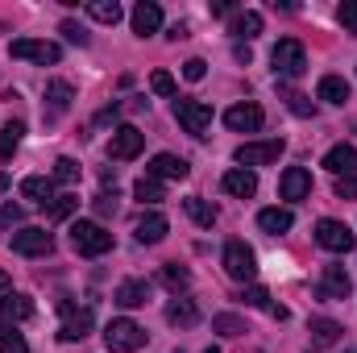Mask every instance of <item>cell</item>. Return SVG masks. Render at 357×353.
Masks as SVG:
<instances>
[{"mask_svg":"<svg viewBox=\"0 0 357 353\" xmlns=\"http://www.w3.org/2000/svg\"><path fill=\"white\" fill-rule=\"evenodd\" d=\"M71 246L84 254V258H104L112 250V233L100 225V220H75L71 225Z\"/></svg>","mask_w":357,"mask_h":353,"instance_id":"cell-1","label":"cell"},{"mask_svg":"<svg viewBox=\"0 0 357 353\" xmlns=\"http://www.w3.org/2000/svg\"><path fill=\"white\" fill-rule=\"evenodd\" d=\"M270 63H274V75H282V80H299V75L307 71V50H303V42L282 38V42L270 50Z\"/></svg>","mask_w":357,"mask_h":353,"instance_id":"cell-2","label":"cell"},{"mask_svg":"<svg viewBox=\"0 0 357 353\" xmlns=\"http://www.w3.org/2000/svg\"><path fill=\"white\" fill-rule=\"evenodd\" d=\"M146 341H150L146 329H142L137 320H129V316H121V320H112V324L104 329V345L112 353H137Z\"/></svg>","mask_w":357,"mask_h":353,"instance_id":"cell-3","label":"cell"},{"mask_svg":"<svg viewBox=\"0 0 357 353\" xmlns=\"http://www.w3.org/2000/svg\"><path fill=\"white\" fill-rule=\"evenodd\" d=\"M220 262H225V274L237 278V283H254V274H258V258H254V250L245 241H229Z\"/></svg>","mask_w":357,"mask_h":353,"instance_id":"cell-4","label":"cell"},{"mask_svg":"<svg viewBox=\"0 0 357 353\" xmlns=\"http://www.w3.org/2000/svg\"><path fill=\"white\" fill-rule=\"evenodd\" d=\"M287 150V142L282 137H270V142H245V146H237V167H266V163H278V154Z\"/></svg>","mask_w":357,"mask_h":353,"instance_id":"cell-5","label":"cell"},{"mask_svg":"<svg viewBox=\"0 0 357 353\" xmlns=\"http://www.w3.org/2000/svg\"><path fill=\"white\" fill-rule=\"evenodd\" d=\"M316 241H320L328 254H349L357 246V237L349 233V225H341V220H333V216H324V220L316 225Z\"/></svg>","mask_w":357,"mask_h":353,"instance_id":"cell-6","label":"cell"},{"mask_svg":"<svg viewBox=\"0 0 357 353\" xmlns=\"http://www.w3.org/2000/svg\"><path fill=\"white\" fill-rule=\"evenodd\" d=\"M8 54L13 59H25V63H59L63 59V50L54 46V42H42V38H17L13 46H8Z\"/></svg>","mask_w":357,"mask_h":353,"instance_id":"cell-7","label":"cell"},{"mask_svg":"<svg viewBox=\"0 0 357 353\" xmlns=\"http://www.w3.org/2000/svg\"><path fill=\"white\" fill-rule=\"evenodd\" d=\"M59 312L67 316V324H63V333H59L63 341H84V337L91 333V324H96V316H91V308H75V303H71L67 295L59 299Z\"/></svg>","mask_w":357,"mask_h":353,"instance_id":"cell-8","label":"cell"},{"mask_svg":"<svg viewBox=\"0 0 357 353\" xmlns=\"http://www.w3.org/2000/svg\"><path fill=\"white\" fill-rule=\"evenodd\" d=\"M175 117H178V125H183L191 137H204L208 125H212V108L199 104V100H175Z\"/></svg>","mask_w":357,"mask_h":353,"instance_id":"cell-9","label":"cell"},{"mask_svg":"<svg viewBox=\"0 0 357 353\" xmlns=\"http://www.w3.org/2000/svg\"><path fill=\"white\" fill-rule=\"evenodd\" d=\"M225 125H229L233 133H258V129L266 125V112H262L254 100H245V104H233V108L225 112Z\"/></svg>","mask_w":357,"mask_h":353,"instance_id":"cell-10","label":"cell"},{"mask_svg":"<svg viewBox=\"0 0 357 353\" xmlns=\"http://www.w3.org/2000/svg\"><path fill=\"white\" fill-rule=\"evenodd\" d=\"M142 146H146V133L133 129V125H121V129L112 133V142H108V154H112L116 163H129V158L142 154Z\"/></svg>","mask_w":357,"mask_h":353,"instance_id":"cell-11","label":"cell"},{"mask_svg":"<svg viewBox=\"0 0 357 353\" xmlns=\"http://www.w3.org/2000/svg\"><path fill=\"white\" fill-rule=\"evenodd\" d=\"M13 250L25 254V258H46L54 250V237L46 229H17L13 233Z\"/></svg>","mask_w":357,"mask_h":353,"instance_id":"cell-12","label":"cell"},{"mask_svg":"<svg viewBox=\"0 0 357 353\" xmlns=\"http://www.w3.org/2000/svg\"><path fill=\"white\" fill-rule=\"evenodd\" d=\"M320 299H345L349 291H354V278H349V270L345 266H324L320 270Z\"/></svg>","mask_w":357,"mask_h":353,"instance_id":"cell-13","label":"cell"},{"mask_svg":"<svg viewBox=\"0 0 357 353\" xmlns=\"http://www.w3.org/2000/svg\"><path fill=\"white\" fill-rule=\"evenodd\" d=\"M278 195H282V200H307V195H312V171L287 167L282 179H278Z\"/></svg>","mask_w":357,"mask_h":353,"instance_id":"cell-14","label":"cell"},{"mask_svg":"<svg viewBox=\"0 0 357 353\" xmlns=\"http://www.w3.org/2000/svg\"><path fill=\"white\" fill-rule=\"evenodd\" d=\"M312 337H307V353H324L328 345H337L341 341V324L337 320H328V316H320V320H312V329H307Z\"/></svg>","mask_w":357,"mask_h":353,"instance_id":"cell-15","label":"cell"},{"mask_svg":"<svg viewBox=\"0 0 357 353\" xmlns=\"http://www.w3.org/2000/svg\"><path fill=\"white\" fill-rule=\"evenodd\" d=\"M162 29V8L154 4V0H137L133 4V33L137 38H150V33H158Z\"/></svg>","mask_w":357,"mask_h":353,"instance_id":"cell-16","label":"cell"},{"mask_svg":"<svg viewBox=\"0 0 357 353\" xmlns=\"http://www.w3.org/2000/svg\"><path fill=\"white\" fill-rule=\"evenodd\" d=\"M220 187H225L229 195H237V200H250V195L258 191V175H254V171H245V167H233V171H225Z\"/></svg>","mask_w":357,"mask_h":353,"instance_id":"cell-17","label":"cell"},{"mask_svg":"<svg viewBox=\"0 0 357 353\" xmlns=\"http://www.w3.org/2000/svg\"><path fill=\"white\" fill-rule=\"evenodd\" d=\"M187 171H191V167H187L178 154H154L150 167H146V175L158 179V183H162V179H187Z\"/></svg>","mask_w":357,"mask_h":353,"instance_id":"cell-18","label":"cell"},{"mask_svg":"<svg viewBox=\"0 0 357 353\" xmlns=\"http://www.w3.org/2000/svg\"><path fill=\"white\" fill-rule=\"evenodd\" d=\"M146 299H150V283L146 278H125L112 291V303H121V308H142Z\"/></svg>","mask_w":357,"mask_h":353,"instance_id":"cell-19","label":"cell"},{"mask_svg":"<svg viewBox=\"0 0 357 353\" xmlns=\"http://www.w3.org/2000/svg\"><path fill=\"white\" fill-rule=\"evenodd\" d=\"M324 167H328L337 179L357 175V150H354V146H345V142H341V146H333V150L324 154Z\"/></svg>","mask_w":357,"mask_h":353,"instance_id":"cell-20","label":"cell"},{"mask_svg":"<svg viewBox=\"0 0 357 353\" xmlns=\"http://www.w3.org/2000/svg\"><path fill=\"white\" fill-rule=\"evenodd\" d=\"M133 233H137V241H142V246H158V241L171 233V225H167V216H162V212H150V216H142V220H137V229H133Z\"/></svg>","mask_w":357,"mask_h":353,"instance_id":"cell-21","label":"cell"},{"mask_svg":"<svg viewBox=\"0 0 357 353\" xmlns=\"http://www.w3.org/2000/svg\"><path fill=\"white\" fill-rule=\"evenodd\" d=\"M21 195L29 200V204H50L54 200V179L50 175H29V179H21Z\"/></svg>","mask_w":357,"mask_h":353,"instance_id":"cell-22","label":"cell"},{"mask_svg":"<svg viewBox=\"0 0 357 353\" xmlns=\"http://www.w3.org/2000/svg\"><path fill=\"white\" fill-rule=\"evenodd\" d=\"M291 225H295V212H291V208H262V212H258V229H262V233H274V237H278V233H287Z\"/></svg>","mask_w":357,"mask_h":353,"instance_id":"cell-23","label":"cell"},{"mask_svg":"<svg viewBox=\"0 0 357 353\" xmlns=\"http://www.w3.org/2000/svg\"><path fill=\"white\" fill-rule=\"evenodd\" d=\"M0 316H4L8 324L29 320V316H33V299H29V295H13V291H8V295L0 299Z\"/></svg>","mask_w":357,"mask_h":353,"instance_id":"cell-24","label":"cell"},{"mask_svg":"<svg viewBox=\"0 0 357 353\" xmlns=\"http://www.w3.org/2000/svg\"><path fill=\"white\" fill-rule=\"evenodd\" d=\"M183 208H187V216H191L199 229H212V225H216V208H212L208 200H199V195H187V200H183Z\"/></svg>","mask_w":357,"mask_h":353,"instance_id":"cell-25","label":"cell"},{"mask_svg":"<svg viewBox=\"0 0 357 353\" xmlns=\"http://www.w3.org/2000/svg\"><path fill=\"white\" fill-rule=\"evenodd\" d=\"M167 320H171V324H183V329H191V324L199 320V308H195L191 299H171V303H167Z\"/></svg>","mask_w":357,"mask_h":353,"instance_id":"cell-26","label":"cell"},{"mask_svg":"<svg viewBox=\"0 0 357 353\" xmlns=\"http://www.w3.org/2000/svg\"><path fill=\"white\" fill-rule=\"evenodd\" d=\"M316 96L328 100V104H345V100H349V84H345L341 75H324L320 88H316Z\"/></svg>","mask_w":357,"mask_h":353,"instance_id":"cell-27","label":"cell"},{"mask_svg":"<svg viewBox=\"0 0 357 353\" xmlns=\"http://www.w3.org/2000/svg\"><path fill=\"white\" fill-rule=\"evenodd\" d=\"M262 33V13H237V21H233V38H245V42H254Z\"/></svg>","mask_w":357,"mask_h":353,"instance_id":"cell-28","label":"cell"},{"mask_svg":"<svg viewBox=\"0 0 357 353\" xmlns=\"http://www.w3.org/2000/svg\"><path fill=\"white\" fill-rule=\"evenodd\" d=\"M21 137H25V121H4V129H0V158H13Z\"/></svg>","mask_w":357,"mask_h":353,"instance_id":"cell-29","label":"cell"},{"mask_svg":"<svg viewBox=\"0 0 357 353\" xmlns=\"http://www.w3.org/2000/svg\"><path fill=\"white\" fill-rule=\"evenodd\" d=\"M46 100H50V108H54V112H63V108H71L75 88H71L67 80H50V84H46Z\"/></svg>","mask_w":357,"mask_h":353,"instance_id":"cell-30","label":"cell"},{"mask_svg":"<svg viewBox=\"0 0 357 353\" xmlns=\"http://www.w3.org/2000/svg\"><path fill=\"white\" fill-rule=\"evenodd\" d=\"M212 333H220V337H241V333H250V329H245V320H241V316L220 312V316H212Z\"/></svg>","mask_w":357,"mask_h":353,"instance_id":"cell-31","label":"cell"},{"mask_svg":"<svg viewBox=\"0 0 357 353\" xmlns=\"http://www.w3.org/2000/svg\"><path fill=\"white\" fill-rule=\"evenodd\" d=\"M0 353H29L25 337H21L17 324H8V320H0Z\"/></svg>","mask_w":357,"mask_h":353,"instance_id":"cell-32","label":"cell"},{"mask_svg":"<svg viewBox=\"0 0 357 353\" xmlns=\"http://www.w3.org/2000/svg\"><path fill=\"white\" fill-rule=\"evenodd\" d=\"M88 13L100 25H116V21H121V4H116V0H91Z\"/></svg>","mask_w":357,"mask_h":353,"instance_id":"cell-33","label":"cell"},{"mask_svg":"<svg viewBox=\"0 0 357 353\" xmlns=\"http://www.w3.org/2000/svg\"><path fill=\"white\" fill-rule=\"evenodd\" d=\"M75 208H79V195H54V200L46 204V216H50V220H67Z\"/></svg>","mask_w":357,"mask_h":353,"instance_id":"cell-34","label":"cell"},{"mask_svg":"<svg viewBox=\"0 0 357 353\" xmlns=\"http://www.w3.org/2000/svg\"><path fill=\"white\" fill-rule=\"evenodd\" d=\"M133 195H137V200H142V204H162V183H158V179H137V183H133Z\"/></svg>","mask_w":357,"mask_h":353,"instance_id":"cell-35","label":"cell"},{"mask_svg":"<svg viewBox=\"0 0 357 353\" xmlns=\"http://www.w3.org/2000/svg\"><path fill=\"white\" fill-rule=\"evenodd\" d=\"M162 283L178 295V291H187V287H191V274H187L178 262H167V266H162Z\"/></svg>","mask_w":357,"mask_h":353,"instance_id":"cell-36","label":"cell"},{"mask_svg":"<svg viewBox=\"0 0 357 353\" xmlns=\"http://www.w3.org/2000/svg\"><path fill=\"white\" fill-rule=\"evenodd\" d=\"M50 179H54V183H75V179H79V163H75V158H59Z\"/></svg>","mask_w":357,"mask_h":353,"instance_id":"cell-37","label":"cell"},{"mask_svg":"<svg viewBox=\"0 0 357 353\" xmlns=\"http://www.w3.org/2000/svg\"><path fill=\"white\" fill-rule=\"evenodd\" d=\"M337 21L345 25V33H357V0H345V4H337Z\"/></svg>","mask_w":357,"mask_h":353,"instance_id":"cell-38","label":"cell"},{"mask_svg":"<svg viewBox=\"0 0 357 353\" xmlns=\"http://www.w3.org/2000/svg\"><path fill=\"white\" fill-rule=\"evenodd\" d=\"M150 88L158 91V96H175V80H171V71H154V75H150Z\"/></svg>","mask_w":357,"mask_h":353,"instance_id":"cell-39","label":"cell"},{"mask_svg":"<svg viewBox=\"0 0 357 353\" xmlns=\"http://www.w3.org/2000/svg\"><path fill=\"white\" fill-rule=\"evenodd\" d=\"M204 75H208V63H204V59H187V63H183V80H191V84H199Z\"/></svg>","mask_w":357,"mask_h":353,"instance_id":"cell-40","label":"cell"},{"mask_svg":"<svg viewBox=\"0 0 357 353\" xmlns=\"http://www.w3.org/2000/svg\"><path fill=\"white\" fill-rule=\"evenodd\" d=\"M287 108L299 112V117H312L316 112V104H307V96H299V91H287Z\"/></svg>","mask_w":357,"mask_h":353,"instance_id":"cell-41","label":"cell"},{"mask_svg":"<svg viewBox=\"0 0 357 353\" xmlns=\"http://www.w3.org/2000/svg\"><path fill=\"white\" fill-rule=\"evenodd\" d=\"M241 303H250V308H270L266 287H250V291H241Z\"/></svg>","mask_w":357,"mask_h":353,"instance_id":"cell-42","label":"cell"},{"mask_svg":"<svg viewBox=\"0 0 357 353\" xmlns=\"http://www.w3.org/2000/svg\"><path fill=\"white\" fill-rule=\"evenodd\" d=\"M63 33H67V42H75V46H88V29H84V25H75V21H63Z\"/></svg>","mask_w":357,"mask_h":353,"instance_id":"cell-43","label":"cell"},{"mask_svg":"<svg viewBox=\"0 0 357 353\" xmlns=\"http://www.w3.org/2000/svg\"><path fill=\"white\" fill-rule=\"evenodd\" d=\"M337 200H357V175L337 179Z\"/></svg>","mask_w":357,"mask_h":353,"instance_id":"cell-44","label":"cell"},{"mask_svg":"<svg viewBox=\"0 0 357 353\" xmlns=\"http://www.w3.org/2000/svg\"><path fill=\"white\" fill-rule=\"evenodd\" d=\"M96 212H100V216H112V212H116V195L100 191V195H96Z\"/></svg>","mask_w":357,"mask_h":353,"instance_id":"cell-45","label":"cell"},{"mask_svg":"<svg viewBox=\"0 0 357 353\" xmlns=\"http://www.w3.org/2000/svg\"><path fill=\"white\" fill-rule=\"evenodd\" d=\"M21 216H25V212H21V204H4V208H0V225H17Z\"/></svg>","mask_w":357,"mask_h":353,"instance_id":"cell-46","label":"cell"},{"mask_svg":"<svg viewBox=\"0 0 357 353\" xmlns=\"http://www.w3.org/2000/svg\"><path fill=\"white\" fill-rule=\"evenodd\" d=\"M225 13H233V4H229V0H216V4H212V17H225Z\"/></svg>","mask_w":357,"mask_h":353,"instance_id":"cell-47","label":"cell"},{"mask_svg":"<svg viewBox=\"0 0 357 353\" xmlns=\"http://www.w3.org/2000/svg\"><path fill=\"white\" fill-rule=\"evenodd\" d=\"M266 312H270V316H274V320H287V316H291V312H287V308H282V303H270Z\"/></svg>","mask_w":357,"mask_h":353,"instance_id":"cell-48","label":"cell"},{"mask_svg":"<svg viewBox=\"0 0 357 353\" xmlns=\"http://www.w3.org/2000/svg\"><path fill=\"white\" fill-rule=\"evenodd\" d=\"M0 295H8V274L0 270Z\"/></svg>","mask_w":357,"mask_h":353,"instance_id":"cell-49","label":"cell"},{"mask_svg":"<svg viewBox=\"0 0 357 353\" xmlns=\"http://www.w3.org/2000/svg\"><path fill=\"white\" fill-rule=\"evenodd\" d=\"M4 191H8V175H4V171H0V195H4Z\"/></svg>","mask_w":357,"mask_h":353,"instance_id":"cell-50","label":"cell"},{"mask_svg":"<svg viewBox=\"0 0 357 353\" xmlns=\"http://www.w3.org/2000/svg\"><path fill=\"white\" fill-rule=\"evenodd\" d=\"M204 353H216V350H204Z\"/></svg>","mask_w":357,"mask_h":353,"instance_id":"cell-51","label":"cell"},{"mask_svg":"<svg viewBox=\"0 0 357 353\" xmlns=\"http://www.w3.org/2000/svg\"><path fill=\"white\" fill-rule=\"evenodd\" d=\"M349 353H357V350H349Z\"/></svg>","mask_w":357,"mask_h":353,"instance_id":"cell-52","label":"cell"}]
</instances>
